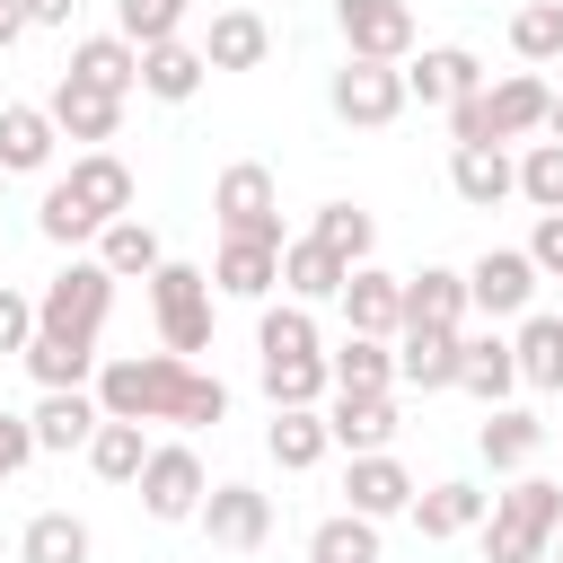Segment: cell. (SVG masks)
<instances>
[{"label": "cell", "mask_w": 563, "mask_h": 563, "mask_svg": "<svg viewBox=\"0 0 563 563\" xmlns=\"http://www.w3.org/2000/svg\"><path fill=\"white\" fill-rule=\"evenodd\" d=\"M308 563H378V519L361 510H334L308 528Z\"/></svg>", "instance_id": "cell-38"}, {"label": "cell", "mask_w": 563, "mask_h": 563, "mask_svg": "<svg viewBox=\"0 0 563 563\" xmlns=\"http://www.w3.org/2000/svg\"><path fill=\"white\" fill-rule=\"evenodd\" d=\"M18 35H26V9H18V0H0V53H9Z\"/></svg>", "instance_id": "cell-49"}, {"label": "cell", "mask_w": 563, "mask_h": 563, "mask_svg": "<svg viewBox=\"0 0 563 563\" xmlns=\"http://www.w3.org/2000/svg\"><path fill=\"white\" fill-rule=\"evenodd\" d=\"M70 79H88V88H106V97H132V88H141V44H123V35H79V44H70Z\"/></svg>", "instance_id": "cell-33"}, {"label": "cell", "mask_w": 563, "mask_h": 563, "mask_svg": "<svg viewBox=\"0 0 563 563\" xmlns=\"http://www.w3.org/2000/svg\"><path fill=\"white\" fill-rule=\"evenodd\" d=\"M308 238H317V246H334L343 264H369V246H378V220H369L361 202H317Z\"/></svg>", "instance_id": "cell-39"}, {"label": "cell", "mask_w": 563, "mask_h": 563, "mask_svg": "<svg viewBox=\"0 0 563 563\" xmlns=\"http://www.w3.org/2000/svg\"><path fill=\"white\" fill-rule=\"evenodd\" d=\"M53 114L44 106H0V176H44L53 167Z\"/></svg>", "instance_id": "cell-32"}, {"label": "cell", "mask_w": 563, "mask_h": 563, "mask_svg": "<svg viewBox=\"0 0 563 563\" xmlns=\"http://www.w3.org/2000/svg\"><path fill=\"white\" fill-rule=\"evenodd\" d=\"M97 264H106L114 282H150V273L167 264V246H158V229H150L141 211H123V220L97 229Z\"/></svg>", "instance_id": "cell-29"}, {"label": "cell", "mask_w": 563, "mask_h": 563, "mask_svg": "<svg viewBox=\"0 0 563 563\" xmlns=\"http://www.w3.org/2000/svg\"><path fill=\"white\" fill-rule=\"evenodd\" d=\"M106 317H114V273H106L97 255H70V264H62V273L35 290V334H53V343L97 352Z\"/></svg>", "instance_id": "cell-4"}, {"label": "cell", "mask_w": 563, "mask_h": 563, "mask_svg": "<svg viewBox=\"0 0 563 563\" xmlns=\"http://www.w3.org/2000/svg\"><path fill=\"white\" fill-rule=\"evenodd\" d=\"M325 378H334L343 396H396V343H378V334H343V343L325 352Z\"/></svg>", "instance_id": "cell-28"}, {"label": "cell", "mask_w": 563, "mask_h": 563, "mask_svg": "<svg viewBox=\"0 0 563 563\" xmlns=\"http://www.w3.org/2000/svg\"><path fill=\"white\" fill-rule=\"evenodd\" d=\"M510 361H519V387L563 396V317H554V308H528L519 334H510Z\"/></svg>", "instance_id": "cell-26"}, {"label": "cell", "mask_w": 563, "mask_h": 563, "mask_svg": "<svg viewBox=\"0 0 563 563\" xmlns=\"http://www.w3.org/2000/svg\"><path fill=\"white\" fill-rule=\"evenodd\" d=\"M545 106H554V88L537 70H501L449 106V141H528V132H545Z\"/></svg>", "instance_id": "cell-3"}, {"label": "cell", "mask_w": 563, "mask_h": 563, "mask_svg": "<svg viewBox=\"0 0 563 563\" xmlns=\"http://www.w3.org/2000/svg\"><path fill=\"white\" fill-rule=\"evenodd\" d=\"M44 114H53V132L62 141H88V150H106L114 141V123H123V97H106V88H88V79H53V97H44Z\"/></svg>", "instance_id": "cell-16"}, {"label": "cell", "mask_w": 563, "mask_h": 563, "mask_svg": "<svg viewBox=\"0 0 563 563\" xmlns=\"http://www.w3.org/2000/svg\"><path fill=\"white\" fill-rule=\"evenodd\" d=\"M18 9H26V26H70L79 0H18Z\"/></svg>", "instance_id": "cell-48"}, {"label": "cell", "mask_w": 563, "mask_h": 563, "mask_svg": "<svg viewBox=\"0 0 563 563\" xmlns=\"http://www.w3.org/2000/svg\"><path fill=\"white\" fill-rule=\"evenodd\" d=\"M255 352H325V343H317V317H308L299 299H273V308L255 317Z\"/></svg>", "instance_id": "cell-41"}, {"label": "cell", "mask_w": 563, "mask_h": 563, "mask_svg": "<svg viewBox=\"0 0 563 563\" xmlns=\"http://www.w3.org/2000/svg\"><path fill=\"white\" fill-rule=\"evenodd\" d=\"M88 554H97V537L79 510H35L18 528V563H88Z\"/></svg>", "instance_id": "cell-35"}, {"label": "cell", "mask_w": 563, "mask_h": 563, "mask_svg": "<svg viewBox=\"0 0 563 563\" xmlns=\"http://www.w3.org/2000/svg\"><path fill=\"white\" fill-rule=\"evenodd\" d=\"M194 528H202L211 545H229V554H255V545L273 537V493H255V484H211L202 510H194Z\"/></svg>", "instance_id": "cell-11"}, {"label": "cell", "mask_w": 563, "mask_h": 563, "mask_svg": "<svg viewBox=\"0 0 563 563\" xmlns=\"http://www.w3.org/2000/svg\"><path fill=\"white\" fill-rule=\"evenodd\" d=\"M211 290H220V299H273V290H282V246L220 238V255H211Z\"/></svg>", "instance_id": "cell-24"}, {"label": "cell", "mask_w": 563, "mask_h": 563, "mask_svg": "<svg viewBox=\"0 0 563 563\" xmlns=\"http://www.w3.org/2000/svg\"><path fill=\"white\" fill-rule=\"evenodd\" d=\"M141 457H150V422H114V413H106V422L88 431V466H97L106 484H132Z\"/></svg>", "instance_id": "cell-37"}, {"label": "cell", "mask_w": 563, "mask_h": 563, "mask_svg": "<svg viewBox=\"0 0 563 563\" xmlns=\"http://www.w3.org/2000/svg\"><path fill=\"white\" fill-rule=\"evenodd\" d=\"M537 282H545V273L528 264V246H484V255L466 264V308L493 317V325H501V317H528V308H537Z\"/></svg>", "instance_id": "cell-9"}, {"label": "cell", "mask_w": 563, "mask_h": 563, "mask_svg": "<svg viewBox=\"0 0 563 563\" xmlns=\"http://www.w3.org/2000/svg\"><path fill=\"white\" fill-rule=\"evenodd\" d=\"M264 53H273V26H264V9H220L211 18V35H202V62L211 70H264Z\"/></svg>", "instance_id": "cell-27"}, {"label": "cell", "mask_w": 563, "mask_h": 563, "mask_svg": "<svg viewBox=\"0 0 563 563\" xmlns=\"http://www.w3.org/2000/svg\"><path fill=\"white\" fill-rule=\"evenodd\" d=\"M88 387L114 422H185V431L229 422V387L211 369L176 361V352H114V361H97Z\"/></svg>", "instance_id": "cell-1"}, {"label": "cell", "mask_w": 563, "mask_h": 563, "mask_svg": "<svg viewBox=\"0 0 563 563\" xmlns=\"http://www.w3.org/2000/svg\"><path fill=\"white\" fill-rule=\"evenodd\" d=\"M545 563H563V554H545Z\"/></svg>", "instance_id": "cell-52"}, {"label": "cell", "mask_w": 563, "mask_h": 563, "mask_svg": "<svg viewBox=\"0 0 563 563\" xmlns=\"http://www.w3.org/2000/svg\"><path fill=\"white\" fill-rule=\"evenodd\" d=\"M317 413H325V440H334L343 457H361V449H387V440H396V396H343V387H334Z\"/></svg>", "instance_id": "cell-21"}, {"label": "cell", "mask_w": 563, "mask_h": 563, "mask_svg": "<svg viewBox=\"0 0 563 563\" xmlns=\"http://www.w3.org/2000/svg\"><path fill=\"white\" fill-rule=\"evenodd\" d=\"M35 229H44L53 246H88V238H97V220H88V211H79L62 185H44V202H35Z\"/></svg>", "instance_id": "cell-44"}, {"label": "cell", "mask_w": 563, "mask_h": 563, "mask_svg": "<svg viewBox=\"0 0 563 563\" xmlns=\"http://www.w3.org/2000/svg\"><path fill=\"white\" fill-rule=\"evenodd\" d=\"M554 528H563V484L510 475V493H493L484 510V563H545Z\"/></svg>", "instance_id": "cell-2"}, {"label": "cell", "mask_w": 563, "mask_h": 563, "mask_svg": "<svg viewBox=\"0 0 563 563\" xmlns=\"http://www.w3.org/2000/svg\"><path fill=\"white\" fill-rule=\"evenodd\" d=\"M255 378L273 405H325L334 378H325V352H255Z\"/></svg>", "instance_id": "cell-34"}, {"label": "cell", "mask_w": 563, "mask_h": 563, "mask_svg": "<svg viewBox=\"0 0 563 563\" xmlns=\"http://www.w3.org/2000/svg\"><path fill=\"white\" fill-rule=\"evenodd\" d=\"M457 387L475 396V405H510V387H519V361H510V334H466L457 325Z\"/></svg>", "instance_id": "cell-20"}, {"label": "cell", "mask_w": 563, "mask_h": 563, "mask_svg": "<svg viewBox=\"0 0 563 563\" xmlns=\"http://www.w3.org/2000/svg\"><path fill=\"white\" fill-rule=\"evenodd\" d=\"M545 554H563V528H554V545H545Z\"/></svg>", "instance_id": "cell-51"}, {"label": "cell", "mask_w": 563, "mask_h": 563, "mask_svg": "<svg viewBox=\"0 0 563 563\" xmlns=\"http://www.w3.org/2000/svg\"><path fill=\"white\" fill-rule=\"evenodd\" d=\"M510 53H519L528 70L563 62V0H519V18H510Z\"/></svg>", "instance_id": "cell-40"}, {"label": "cell", "mask_w": 563, "mask_h": 563, "mask_svg": "<svg viewBox=\"0 0 563 563\" xmlns=\"http://www.w3.org/2000/svg\"><path fill=\"white\" fill-rule=\"evenodd\" d=\"M528 264L563 282V211H537V229H528Z\"/></svg>", "instance_id": "cell-46"}, {"label": "cell", "mask_w": 563, "mask_h": 563, "mask_svg": "<svg viewBox=\"0 0 563 563\" xmlns=\"http://www.w3.org/2000/svg\"><path fill=\"white\" fill-rule=\"evenodd\" d=\"M519 202L563 211V141H528L519 150Z\"/></svg>", "instance_id": "cell-42"}, {"label": "cell", "mask_w": 563, "mask_h": 563, "mask_svg": "<svg viewBox=\"0 0 563 563\" xmlns=\"http://www.w3.org/2000/svg\"><path fill=\"white\" fill-rule=\"evenodd\" d=\"M396 378L405 387H457V325H396Z\"/></svg>", "instance_id": "cell-25"}, {"label": "cell", "mask_w": 563, "mask_h": 563, "mask_svg": "<svg viewBox=\"0 0 563 563\" xmlns=\"http://www.w3.org/2000/svg\"><path fill=\"white\" fill-rule=\"evenodd\" d=\"M264 449H273V466H282V475H308V466H317L334 440H325V413H317V405H273Z\"/></svg>", "instance_id": "cell-31"}, {"label": "cell", "mask_w": 563, "mask_h": 563, "mask_svg": "<svg viewBox=\"0 0 563 563\" xmlns=\"http://www.w3.org/2000/svg\"><path fill=\"white\" fill-rule=\"evenodd\" d=\"M405 501H413V475H405L396 449H361V457L343 466V510H361V519H396Z\"/></svg>", "instance_id": "cell-18"}, {"label": "cell", "mask_w": 563, "mask_h": 563, "mask_svg": "<svg viewBox=\"0 0 563 563\" xmlns=\"http://www.w3.org/2000/svg\"><path fill=\"white\" fill-rule=\"evenodd\" d=\"M114 35L123 44H167V35H185V9L176 0H114Z\"/></svg>", "instance_id": "cell-43"}, {"label": "cell", "mask_w": 563, "mask_h": 563, "mask_svg": "<svg viewBox=\"0 0 563 563\" xmlns=\"http://www.w3.org/2000/svg\"><path fill=\"white\" fill-rule=\"evenodd\" d=\"M53 185H62V194H70V202H79L97 229L132 211V167H123L114 150H79V158H70V176H53Z\"/></svg>", "instance_id": "cell-17"}, {"label": "cell", "mask_w": 563, "mask_h": 563, "mask_svg": "<svg viewBox=\"0 0 563 563\" xmlns=\"http://www.w3.org/2000/svg\"><path fill=\"white\" fill-rule=\"evenodd\" d=\"M484 88V62L466 53V44H422V53H405V97L413 106H457V97H475Z\"/></svg>", "instance_id": "cell-14"}, {"label": "cell", "mask_w": 563, "mask_h": 563, "mask_svg": "<svg viewBox=\"0 0 563 563\" xmlns=\"http://www.w3.org/2000/svg\"><path fill=\"white\" fill-rule=\"evenodd\" d=\"M405 325H466V273L449 264L405 273Z\"/></svg>", "instance_id": "cell-36"}, {"label": "cell", "mask_w": 563, "mask_h": 563, "mask_svg": "<svg viewBox=\"0 0 563 563\" xmlns=\"http://www.w3.org/2000/svg\"><path fill=\"white\" fill-rule=\"evenodd\" d=\"M343 255L334 246H317V238H282V299H299V308H317V299H334L343 290Z\"/></svg>", "instance_id": "cell-30"}, {"label": "cell", "mask_w": 563, "mask_h": 563, "mask_svg": "<svg viewBox=\"0 0 563 563\" xmlns=\"http://www.w3.org/2000/svg\"><path fill=\"white\" fill-rule=\"evenodd\" d=\"M176 9H194V0H176Z\"/></svg>", "instance_id": "cell-54"}, {"label": "cell", "mask_w": 563, "mask_h": 563, "mask_svg": "<svg viewBox=\"0 0 563 563\" xmlns=\"http://www.w3.org/2000/svg\"><path fill=\"white\" fill-rule=\"evenodd\" d=\"M405 510H413V528H422L431 545H449V537H475V528H484L493 493H484V484H466V475H449V484H422Z\"/></svg>", "instance_id": "cell-19"}, {"label": "cell", "mask_w": 563, "mask_h": 563, "mask_svg": "<svg viewBox=\"0 0 563 563\" xmlns=\"http://www.w3.org/2000/svg\"><path fill=\"white\" fill-rule=\"evenodd\" d=\"M334 26H343V53H361V62H405L413 53V9L405 0H334Z\"/></svg>", "instance_id": "cell-13"}, {"label": "cell", "mask_w": 563, "mask_h": 563, "mask_svg": "<svg viewBox=\"0 0 563 563\" xmlns=\"http://www.w3.org/2000/svg\"><path fill=\"white\" fill-rule=\"evenodd\" d=\"M26 457H35V422H26V413H0V484H9Z\"/></svg>", "instance_id": "cell-47"}, {"label": "cell", "mask_w": 563, "mask_h": 563, "mask_svg": "<svg viewBox=\"0 0 563 563\" xmlns=\"http://www.w3.org/2000/svg\"><path fill=\"white\" fill-rule=\"evenodd\" d=\"M475 449H484V466H493V475H528V466H537V449H545V422H537L528 405H484Z\"/></svg>", "instance_id": "cell-22"}, {"label": "cell", "mask_w": 563, "mask_h": 563, "mask_svg": "<svg viewBox=\"0 0 563 563\" xmlns=\"http://www.w3.org/2000/svg\"><path fill=\"white\" fill-rule=\"evenodd\" d=\"M545 141H563V88H554V106H545Z\"/></svg>", "instance_id": "cell-50"}, {"label": "cell", "mask_w": 563, "mask_h": 563, "mask_svg": "<svg viewBox=\"0 0 563 563\" xmlns=\"http://www.w3.org/2000/svg\"><path fill=\"white\" fill-rule=\"evenodd\" d=\"M150 317H158V343H167L176 361L211 352V273L167 255V264L150 273Z\"/></svg>", "instance_id": "cell-6"}, {"label": "cell", "mask_w": 563, "mask_h": 563, "mask_svg": "<svg viewBox=\"0 0 563 563\" xmlns=\"http://www.w3.org/2000/svg\"><path fill=\"white\" fill-rule=\"evenodd\" d=\"M202 79H211L202 44H185V35H167V44H141V97H158V106H185V97H202Z\"/></svg>", "instance_id": "cell-23"}, {"label": "cell", "mask_w": 563, "mask_h": 563, "mask_svg": "<svg viewBox=\"0 0 563 563\" xmlns=\"http://www.w3.org/2000/svg\"><path fill=\"white\" fill-rule=\"evenodd\" d=\"M132 484H141V510H150V519H167V528H176V519H194V510H202V493H211V475H202V457H194L185 440H150V457H141V475H132Z\"/></svg>", "instance_id": "cell-8"}, {"label": "cell", "mask_w": 563, "mask_h": 563, "mask_svg": "<svg viewBox=\"0 0 563 563\" xmlns=\"http://www.w3.org/2000/svg\"><path fill=\"white\" fill-rule=\"evenodd\" d=\"M26 422H35V457H70V449H88L106 405H97V387H44Z\"/></svg>", "instance_id": "cell-15"}, {"label": "cell", "mask_w": 563, "mask_h": 563, "mask_svg": "<svg viewBox=\"0 0 563 563\" xmlns=\"http://www.w3.org/2000/svg\"><path fill=\"white\" fill-rule=\"evenodd\" d=\"M334 308H343V334H378V343H396V325H405V273H387V264H352L343 290H334Z\"/></svg>", "instance_id": "cell-10"}, {"label": "cell", "mask_w": 563, "mask_h": 563, "mask_svg": "<svg viewBox=\"0 0 563 563\" xmlns=\"http://www.w3.org/2000/svg\"><path fill=\"white\" fill-rule=\"evenodd\" d=\"M0 194H9V176H0Z\"/></svg>", "instance_id": "cell-53"}, {"label": "cell", "mask_w": 563, "mask_h": 563, "mask_svg": "<svg viewBox=\"0 0 563 563\" xmlns=\"http://www.w3.org/2000/svg\"><path fill=\"white\" fill-rule=\"evenodd\" d=\"M211 220L220 238H255V246H282V185L264 158H229L211 176Z\"/></svg>", "instance_id": "cell-5"}, {"label": "cell", "mask_w": 563, "mask_h": 563, "mask_svg": "<svg viewBox=\"0 0 563 563\" xmlns=\"http://www.w3.org/2000/svg\"><path fill=\"white\" fill-rule=\"evenodd\" d=\"M325 106L343 114V123H361V132H387L413 97H405V62H361V53H343V70L325 79Z\"/></svg>", "instance_id": "cell-7"}, {"label": "cell", "mask_w": 563, "mask_h": 563, "mask_svg": "<svg viewBox=\"0 0 563 563\" xmlns=\"http://www.w3.org/2000/svg\"><path fill=\"white\" fill-rule=\"evenodd\" d=\"M26 334H35V299H26L18 282H0V361H18Z\"/></svg>", "instance_id": "cell-45"}, {"label": "cell", "mask_w": 563, "mask_h": 563, "mask_svg": "<svg viewBox=\"0 0 563 563\" xmlns=\"http://www.w3.org/2000/svg\"><path fill=\"white\" fill-rule=\"evenodd\" d=\"M449 194H457L466 211L510 202V194H519V158H510V141H449Z\"/></svg>", "instance_id": "cell-12"}]
</instances>
